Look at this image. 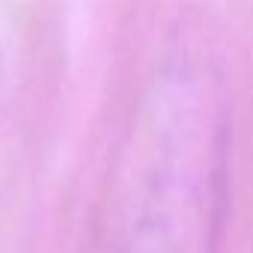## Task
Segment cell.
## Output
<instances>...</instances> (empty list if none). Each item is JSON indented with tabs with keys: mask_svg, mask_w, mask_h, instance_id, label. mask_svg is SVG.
I'll list each match as a JSON object with an SVG mask.
<instances>
[{
	"mask_svg": "<svg viewBox=\"0 0 253 253\" xmlns=\"http://www.w3.org/2000/svg\"><path fill=\"white\" fill-rule=\"evenodd\" d=\"M217 185L206 164L182 161L161 170L122 253H214Z\"/></svg>",
	"mask_w": 253,
	"mask_h": 253,
	"instance_id": "6da1fadb",
	"label": "cell"
}]
</instances>
